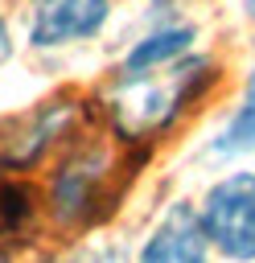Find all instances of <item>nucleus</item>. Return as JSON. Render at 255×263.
<instances>
[{
  "label": "nucleus",
  "mask_w": 255,
  "mask_h": 263,
  "mask_svg": "<svg viewBox=\"0 0 255 263\" xmlns=\"http://www.w3.org/2000/svg\"><path fill=\"white\" fill-rule=\"evenodd\" d=\"M218 78V70L206 58H177L152 70H119V82L107 99V115L115 123V132L123 140H144L156 136L160 127H169L210 82Z\"/></svg>",
  "instance_id": "1"
},
{
  "label": "nucleus",
  "mask_w": 255,
  "mask_h": 263,
  "mask_svg": "<svg viewBox=\"0 0 255 263\" xmlns=\"http://www.w3.org/2000/svg\"><path fill=\"white\" fill-rule=\"evenodd\" d=\"M115 173H132V164H115L103 148H78L53 177L49 189V210L62 226H86L99 222L111 201L119 197L123 177L115 181Z\"/></svg>",
  "instance_id": "2"
},
{
  "label": "nucleus",
  "mask_w": 255,
  "mask_h": 263,
  "mask_svg": "<svg viewBox=\"0 0 255 263\" xmlns=\"http://www.w3.org/2000/svg\"><path fill=\"white\" fill-rule=\"evenodd\" d=\"M202 226L210 247L234 263H255V173H230L210 185L202 201Z\"/></svg>",
  "instance_id": "3"
},
{
  "label": "nucleus",
  "mask_w": 255,
  "mask_h": 263,
  "mask_svg": "<svg viewBox=\"0 0 255 263\" xmlns=\"http://www.w3.org/2000/svg\"><path fill=\"white\" fill-rule=\"evenodd\" d=\"M107 21V0H33L29 41L41 49L95 37Z\"/></svg>",
  "instance_id": "4"
},
{
  "label": "nucleus",
  "mask_w": 255,
  "mask_h": 263,
  "mask_svg": "<svg viewBox=\"0 0 255 263\" xmlns=\"http://www.w3.org/2000/svg\"><path fill=\"white\" fill-rule=\"evenodd\" d=\"M210 259V234L202 226V214L185 201L169 205L156 230L148 234L140 263H206Z\"/></svg>",
  "instance_id": "5"
},
{
  "label": "nucleus",
  "mask_w": 255,
  "mask_h": 263,
  "mask_svg": "<svg viewBox=\"0 0 255 263\" xmlns=\"http://www.w3.org/2000/svg\"><path fill=\"white\" fill-rule=\"evenodd\" d=\"M193 41V29L189 25H173V29H156L148 33L144 41L132 45V53L123 58V70H152V66H169L177 58H185Z\"/></svg>",
  "instance_id": "6"
},
{
  "label": "nucleus",
  "mask_w": 255,
  "mask_h": 263,
  "mask_svg": "<svg viewBox=\"0 0 255 263\" xmlns=\"http://www.w3.org/2000/svg\"><path fill=\"white\" fill-rule=\"evenodd\" d=\"M222 156H234V152H251L255 148V70H251V82L243 90V103L239 111L230 115V123L222 127L218 144H214Z\"/></svg>",
  "instance_id": "7"
},
{
  "label": "nucleus",
  "mask_w": 255,
  "mask_h": 263,
  "mask_svg": "<svg viewBox=\"0 0 255 263\" xmlns=\"http://www.w3.org/2000/svg\"><path fill=\"white\" fill-rule=\"evenodd\" d=\"M12 58V33H8V25H4V16H0V66Z\"/></svg>",
  "instance_id": "8"
},
{
  "label": "nucleus",
  "mask_w": 255,
  "mask_h": 263,
  "mask_svg": "<svg viewBox=\"0 0 255 263\" xmlns=\"http://www.w3.org/2000/svg\"><path fill=\"white\" fill-rule=\"evenodd\" d=\"M74 263H123V255H119V251H95V255L74 259Z\"/></svg>",
  "instance_id": "9"
},
{
  "label": "nucleus",
  "mask_w": 255,
  "mask_h": 263,
  "mask_svg": "<svg viewBox=\"0 0 255 263\" xmlns=\"http://www.w3.org/2000/svg\"><path fill=\"white\" fill-rule=\"evenodd\" d=\"M247 12H251V16H255V0H247Z\"/></svg>",
  "instance_id": "10"
},
{
  "label": "nucleus",
  "mask_w": 255,
  "mask_h": 263,
  "mask_svg": "<svg viewBox=\"0 0 255 263\" xmlns=\"http://www.w3.org/2000/svg\"><path fill=\"white\" fill-rule=\"evenodd\" d=\"M0 263H4V255H0Z\"/></svg>",
  "instance_id": "11"
}]
</instances>
